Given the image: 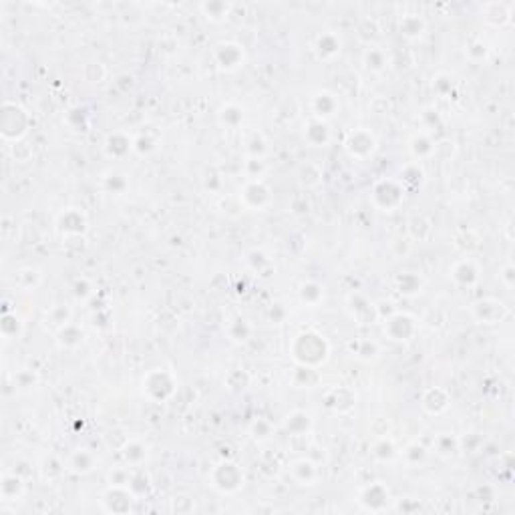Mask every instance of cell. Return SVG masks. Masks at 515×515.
<instances>
[{
  "label": "cell",
  "instance_id": "cell-1",
  "mask_svg": "<svg viewBox=\"0 0 515 515\" xmlns=\"http://www.w3.org/2000/svg\"><path fill=\"white\" fill-rule=\"evenodd\" d=\"M290 357L300 366L320 368L331 357V344L322 334L306 331V333L294 336V340L290 344Z\"/></svg>",
  "mask_w": 515,
  "mask_h": 515
},
{
  "label": "cell",
  "instance_id": "cell-2",
  "mask_svg": "<svg viewBox=\"0 0 515 515\" xmlns=\"http://www.w3.org/2000/svg\"><path fill=\"white\" fill-rule=\"evenodd\" d=\"M31 127V115L25 107L19 103L6 101L2 107V137L4 141H14L19 143L21 139L27 137Z\"/></svg>",
  "mask_w": 515,
  "mask_h": 515
},
{
  "label": "cell",
  "instance_id": "cell-3",
  "mask_svg": "<svg viewBox=\"0 0 515 515\" xmlns=\"http://www.w3.org/2000/svg\"><path fill=\"white\" fill-rule=\"evenodd\" d=\"M243 471L236 461H219L210 473V485L219 493H236L243 487Z\"/></svg>",
  "mask_w": 515,
  "mask_h": 515
},
{
  "label": "cell",
  "instance_id": "cell-4",
  "mask_svg": "<svg viewBox=\"0 0 515 515\" xmlns=\"http://www.w3.org/2000/svg\"><path fill=\"white\" fill-rule=\"evenodd\" d=\"M370 200H372V206L379 208L381 212H394L405 200V185L396 180L385 178L374 183Z\"/></svg>",
  "mask_w": 515,
  "mask_h": 515
},
{
  "label": "cell",
  "instance_id": "cell-5",
  "mask_svg": "<svg viewBox=\"0 0 515 515\" xmlns=\"http://www.w3.org/2000/svg\"><path fill=\"white\" fill-rule=\"evenodd\" d=\"M178 391V381L169 370L163 368H155L152 372H147V376L143 379V394H147L153 403H163L173 393Z\"/></svg>",
  "mask_w": 515,
  "mask_h": 515
},
{
  "label": "cell",
  "instance_id": "cell-6",
  "mask_svg": "<svg viewBox=\"0 0 515 515\" xmlns=\"http://www.w3.org/2000/svg\"><path fill=\"white\" fill-rule=\"evenodd\" d=\"M240 202L243 208L252 210V212H262L270 206L272 202V189L268 187V183L260 180H248L240 189Z\"/></svg>",
  "mask_w": 515,
  "mask_h": 515
},
{
  "label": "cell",
  "instance_id": "cell-7",
  "mask_svg": "<svg viewBox=\"0 0 515 515\" xmlns=\"http://www.w3.org/2000/svg\"><path fill=\"white\" fill-rule=\"evenodd\" d=\"M213 62L219 71L234 73L245 62V51L236 40H221L213 47Z\"/></svg>",
  "mask_w": 515,
  "mask_h": 515
},
{
  "label": "cell",
  "instance_id": "cell-8",
  "mask_svg": "<svg viewBox=\"0 0 515 515\" xmlns=\"http://www.w3.org/2000/svg\"><path fill=\"white\" fill-rule=\"evenodd\" d=\"M344 149L355 159H368L379 149V141H376V137H374V133L370 129L359 127V129H355V131H350L346 135Z\"/></svg>",
  "mask_w": 515,
  "mask_h": 515
},
{
  "label": "cell",
  "instance_id": "cell-9",
  "mask_svg": "<svg viewBox=\"0 0 515 515\" xmlns=\"http://www.w3.org/2000/svg\"><path fill=\"white\" fill-rule=\"evenodd\" d=\"M346 310L350 314V318L361 324V326H366V324H374L379 318H381V312H379V306L368 300L364 296L363 292H350L346 296Z\"/></svg>",
  "mask_w": 515,
  "mask_h": 515
},
{
  "label": "cell",
  "instance_id": "cell-10",
  "mask_svg": "<svg viewBox=\"0 0 515 515\" xmlns=\"http://www.w3.org/2000/svg\"><path fill=\"white\" fill-rule=\"evenodd\" d=\"M417 331H419V324H417L415 316H411L407 312H393L385 320V334L394 342L411 340L417 334Z\"/></svg>",
  "mask_w": 515,
  "mask_h": 515
},
{
  "label": "cell",
  "instance_id": "cell-11",
  "mask_svg": "<svg viewBox=\"0 0 515 515\" xmlns=\"http://www.w3.org/2000/svg\"><path fill=\"white\" fill-rule=\"evenodd\" d=\"M389 499H391V491H389L387 485L381 483V481L366 485L363 491H361V495H359L361 507H363L364 512H370V514L387 510Z\"/></svg>",
  "mask_w": 515,
  "mask_h": 515
},
{
  "label": "cell",
  "instance_id": "cell-12",
  "mask_svg": "<svg viewBox=\"0 0 515 515\" xmlns=\"http://www.w3.org/2000/svg\"><path fill=\"white\" fill-rule=\"evenodd\" d=\"M473 318L479 322V324H497L501 322L503 318L510 316V308L499 300H481V302L473 304V310H471Z\"/></svg>",
  "mask_w": 515,
  "mask_h": 515
},
{
  "label": "cell",
  "instance_id": "cell-13",
  "mask_svg": "<svg viewBox=\"0 0 515 515\" xmlns=\"http://www.w3.org/2000/svg\"><path fill=\"white\" fill-rule=\"evenodd\" d=\"M57 230L62 236H81L87 232V215L77 208H69L57 217Z\"/></svg>",
  "mask_w": 515,
  "mask_h": 515
},
{
  "label": "cell",
  "instance_id": "cell-14",
  "mask_svg": "<svg viewBox=\"0 0 515 515\" xmlns=\"http://www.w3.org/2000/svg\"><path fill=\"white\" fill-rule=\"evenodd\" d=\"M451 278L457 286H475L479 282V266L473 258H461L453 264V268L449 270Z\"/></svg>",
  "mask_w": 515,
  "mask_h": 515
},
{
  "label": "cell",
  "instance_id": "cell-15",
  "mask_svg": "<svg viewBox=\"0 0 515 515\" xmlns=\"http://www.w3.org/2000/svg\"><path fill=\"white\" fill-rule=\"evenodd\" d=\"M333 137L331 125L324 119L318 117H310L304 123V139L312 145V147H324Z\"/></svg>",
  "mask_w": 515,
  "mask_h": 515
},
{
  "label": "cell",
  "instance_id": "cell-16",
  "mask_svg": "<svg viewBox=\"0 0 515 515\" xmlns=\"http://www.w3.org/2000/svg\"><path fill=\"white\" fill-rule=\"evenodd\" d=\"M340 51H342V40L336 32L326 31L316 36L314 53L320 61H334L340 55Z\"/></svg>",
  "mask_w": 515,
  "mask_h": 515
},
{
  "label": "cell",
  "instance_id": "cell-17",
  "mask_svg": "<svg viewBox=\"0 0 515 515\" xmlns=\"http://www.w3.org/2000/svg\"><path fill=\"white\" fill-rule=\"evenodd\" d=\"M449 405H451V396L441 387L427 389L423 393V398H421V407L429 415H441L449 409Z\"/></svg>",
  "mask_w": 515,
  "mask_h": 515
},
{
  "label": "cell",
  "instance_id": "cell-18",
  "mask_svg": "<svg viewBox=\"0 0 515 515\" xmlns=\"http://www.w3.org/2000/svg\"><path fill=\"white\" fill-rule=\"evenodd\" d=\"M288 475L298 485H314L318 479V469L310 459H296L288 465Z\"/></svg>",
  "mask_w": 515,
  "mask_h": 515
},
{
  "label": "cell",
  "instance_id": "cell-19",
  "mask_svg": "<svg viewBox=\"0 0 515 515\" xmlns=\"http://www.w3.org/2000/svg\"><path fill=\"white\" fill-rule=\"evenodd\" d=\"M338 107H340V103L333 93L318 91L312 97V117L328 121V117H333L338 111Z\"/></svg>",
  "mask_w": 515,
  "mask_h": 515
},
{
  "label": "cell",
  "instance_id": "cell-20",
  "mask_svg": "<svg viewBox=\"0 0 515 515\" xmlns=\"http://www.w3.org/2000/svg\"><path fill=\"white\" fill-rule=\"evenodd\" d=\"M105 153L113 159H121L127 153L133 152V139L123 133V131H115V133H109L107 139H105Z\"/></svg>",
  "mask_w": 515,
  "mask_h": 515
},
{
  "label": "cell",
  "instance_id": "cell-21",
  "mask_svg": "<svg viewBox=\"0 0 515 515\" xmlns=\"http://www.w3.org/2000/svg\"><path fill=\"white\" fill-rule=\"evenodd\" d=\"M27 491V485H25V479L16 473H2V479H0V495L4 501H16L25 495Z\"/></svg>",
  "mask_w": 515,
  "mask_h": 515
},
{
  "label": "cell",
  "instance_id": "cell-22",
  "mask_svg": "<svg viewBox=\"0 0 515 515\" xmlns=\"http://www.w3.org/2000/svg\"><path fill=\"white\" fill-rule=\"evenodd\" d=\"M97 465V457L89 449H75L67 459V469L79 475H87L91 473Z\"/></svg>",
  "mask_w": 515,
  "mask_h": 515
},
{
  "label": "cell",
  "instance_id": "cell-23",
  "mask_svg": "<svg viewBox=\"0 0 515 515\" xmlns=\"http://www.w3.org/2000/svg\"><path fill=\"white\" fill-rule=\"evenodd\" d=\"M409 152L411 155L419 161H424V159H431L435 152H437V143L427 135V133H415L411 139H409Z\"/></svg>",
  "mask_w": 515,
  "mask_h": 515
},
{
  "label": "cell",
  "instance_id": "cell-24",
  "mask_svg": "<svg viewBox=\"0 0 515 515\" xmlns=\"http://www.w3.org/2000/svg\"><path fill=\"white\" fill-rule=\"evenodd\" d=\"M121 455L123 459H125V463L131 469L133 467H141L145 463L147 455H149V447L143 441H139V439H131V441L125 443V447L121 449Z\"/></svg>",
  "mask_w": 515,
  "mask_h": 515
},
{
  "label": "cell",
  "instance_id": "cell-25",
  "mask_svg": "<svg viewBox=\"0 0 515 515\" xmlns=\"http://www.w3.org/2000/svg\"><path fill=\"white\" fill-rule=\"evenodd\" d=\"M357 405V394L348 389H334L326 394V407L334 409L336 413H348Z\"/></svg>",
  "mask_w": 515,
  "mask_h": 515
},
{
  "label": "cell",
  "instance_id": "cell-26",
  "mask_svg": "<svg viewBox=\"0 0 515 515\" xmlns=\"http://www.w3.org/2000/svg\"><path fill=\"white\" fill-rule=\"evenodd\" d=\"M217 121L221 123V127H228V129L240 127L243 121V107L234 101L224 103L217 111Z\"/></svg>",
  "mask_w": 515,
  "mask_h": 515
},
{
  "label": "cell",
  "instance_id": "cell-27",
  "mask_svg": "<svg viewBox=\"0 0 515 515\" xmlns=\"http://www.w3.org/2000/svg\"><path fill=\"white\" fill-rule=\"evenodd\" d=\"M348 350L352 352V357H357L359 361H364V363L376 361L379 355H381V346L374 340H370V338H361V340L350 342Z\"/></svg>",
  "mask_w": 515,
  "mask_h": 515
},
{
  "label": "cell",
  "instance_id": "cell-28",
  "mask_svg": "<svg viewBox=\"0 0 515 515\" xmlns=\"http://www.w3.org/2000/svg\"><path fill=\"white\" fill-rule=\"evenodd\" d=\"M55 334H57L59 346H61V348H67V350L79 348V346L83 344V340H85V333H83L77 324H73V322H69L67 326H62L61 331H57Z\"/></svg>",
  "mask_w": 515,
  "mask_h": 515
},
{
  "label": "cell",
  "instance_id": "cell-29",
  "mask_svg": "<svg viewBox=\"0 0 515 515\" xmlns=\"http://www.w3.org/2000/svg\"><path fill=\"white\" fill-rule=\"evenodd\" d=\"M200 10L204 12V16L208 19V21H212V23H224L228 16H230V12L234 10V4L232 2H202L200 4Z\"/></svg>",
  "mask_w": 515,
  "mask_h": 515
},
{
  "label": "cell",
  "instance_id": "cell-30",
  "mask_svg": "<svg viewBox=\"0 0 515 515\" xmlns=\"http://www.w3.org/2000/svg\"><path fill=\"white\" fill-rule=\"evenodd\" d=\"M312 427V417L304 411H294L284 419V429L290 435H306Z\"/></svg>",
  "mask_w": 515,
  "mask_h": 515
},
{
  "label": "cell",
  "instance_id": "cell-31",
  "mask_svg": "<svg viewBox=\"0 0 515 515\" xmlns=\"http://www.w3.org/2000/svg\"><path fill=\"white\" fill-rule=\"evenodd\" d=\"M394 286H396V290H398L403 296H415V294L421 292L423 282H421V278H419L417 274L403 272L394 278Z\"/></svg>",
  "mask_w": 515,
  "mask_h": 515
},
{
  "label": "cell",
  "instance_id": "cell-32",
  "mask_svg": "<svg viewBox=\"0 0 515 515\" xmlns=\"http://www.w3.org/2000/svg\"><path fill=\"white\" fill-rule=\"evenodd\" d=\"M424 29H427L424 21L421 16H417V14H407V16H403L400 23H398V31H400V34H403L405 38H411V40L421 38Z\"/></svg>",
  "mask_w": 515,
  "mask_h": 515
},
{
  "label": "cell",
  "instance_id": "cell-33",
  "mask_svg": "<svg viewBox=\"0 0 515 515\" xmlns=\"http://www.w3.org/2000/svg\"><path fill=\"white\" fill-rule=\"evenodd\" d=\"M298 296L302 304H308L310 308H316L320 302H324V286H320L318 282H304L298 290Z\"/></svg>",
  "mask_w": 515,
  "mask_h": 515
},
{
  "label": "cell",
  "instance_id": "cell-34",
  "mask_svg": "<svg viewBox=\"0 0 515 515\" xmlns=\"http://www.w3.org/2000/svg\"><path fill=\"white\" fill-rule=\"evenodd\" d=\"M226 334H228V338L232 340V342H238V344H242L245 342L250 336H252V324L245 320V318H232L230 322H228V326H226Z\"/></svg>",
  "mask_w": 515,
  "mask_h": 515
},
{
  "label": "cell",
  "instance_id": "cell-35",
  "mask_svg": "<svg viewBox=\"0 0 515 515\" xmlns=\"http://www.w3.org/2000/svg\"><path fill=\"white\" fill-rule=\"evenodd\" d=\"M318 383H320L318 368H310V366L296 364V368H294V385L298 389H314Z\"/></svg>",
  "mask_w": 515,
  "mask_h": 515
},
{
  "label": "cell",
  "instance_id": "cell-36",
  "mask_svg": "<svg viewBox=\"0 0 515 515\" xmlns=\"http://www.w3.org/2000/svg\"><path fill=\"white\" fill-rule=\"evenodd\" d=\"M364 67L368 69V71H372V73H381V71H385L387 69V64H389V57H387V53L381 49V47H368L366 51H364Z\"/></svg>",
  "mask_w": 515,
  "mask_h": 515
},
{
  "label": "cell",
  "instance_id": "cell-37",
  "mask_svg": "<svg viewBox=\"0 0 515 515\" xmlns=\"http://www.w3.org/2000/svg\"><path fill=\"white\" fill-rule=\"evenodd\" d=\"M372 455L379 459V461H393L396 459L400 451L396 449L394 441L389 437V435H383L374 445H372Z\"/></svg>",
  "mask_w": 515,
  "mask_h": 515
},
{
  "label": "cell",
  "instance_id": "cell-38",
  "mask_svg": "<svg viewBox=\"0 0 515 515\" xmlns=\"http://www.w3.org/2000/svg\"><path fill=\"white\" fill-rule=\"evenodd\" d=\"M433 449L437 451V455H441V457H451L459 449V439L453 437L451 433H441V435L435 437Z\"/></svg>",
  "mask_w": 515,
  "mask_h": 515
},
{
  "label": "cell",
  "instance_id": "cell-39",
  "mask_svg": "<svg viewBox=\"0 0 515 515\" xmlns=\"http://www.w3.org/2000/svg\"><path fill=\"white\" fill-rule=\"evenodd\" d=\"M47 322H51V326L57 331H61L62 326H67L71 322V308L67 306H55L47 312Z\"/></svg>",
  "mask_w": 515,
  "mask_h": 515
},
{
  "label": "cell",
  "instance_id": "cell-40",
  "mask_svg": "<svg viewBox=\"0 0 515 515\" xmlns=\"http://www.w3.org/2000/svg\"><path fill=\"white\" fill-rule=\"evenodd\" d=\"M21 333H23V320H19L16 314L6 312L4 318H2V336H4V340L19 338Z\"/></svg>",
  "mask_w": 515,
  "mask_h": 515
},
{
  "label": "cell",
  "instance_id": "cell-41",
  "mask_svg": "<svg viewBox=\"0 0 515 515\" xmlns=\"http://www.w3.org/2000/svg\"><path fill=\"white\" fill-rule=\"evenodd\" d=\"M245 262L250 264V268H252L254 272H258V274H264L266 268H270V266H272L270 258H268L264 252H260V250H252V252L245 256ZM264 276H266V274H264Z\"/></svg>",
  "mask_w": 515,
  "mask_h": 515
},
{
  "label": "cell",
  "instance_id": "cell-42",
  "mask_svg": "<svg viewBox=\"0 0 515 515\" xmlns=\"http://www.w3.org/2000/svg\"><path fill=\"white\" fill-rule=\"evenodd\" d=\"M40 471H43L45 479H49V473H53V481H57L62 473L67 471V463H64V461H59L57 457H47V459L43 461Z\"/></svg>",
  "mask_w": 515,
  "mask_h": 515
},
{
  "label": "cell",
  "instance_id": "cell-43",
  "mask_svg": "<svg viewBox=\"0 0 515 515\" xmlns=\"http://www.w3.org/2000/svg\"><path fill=\"white\" fill-rule=\"evenodd\" d=\"M250 433H252V437L256 441H268L272 437V423L266 421V419H256L252 429H250Z\"/></svg>",
  "mask_w": 515,
  "mask_h": 515
},
{
  "label": "cell",
  "instance_id": "cell-44",
  "mask_svg": "<svg viewBox=\"0 0 515 515\" xmlns=\"http://www.w3.org/2000/svg\"><path fill=\"white\" fill-rule=\"evenodd\" d=\"M36 383H38V374L32 372L31 368H23L14 374V385L21 389H31Z\"/></svg>",
  "mask_w": 515,
  "mask_h": 515
},
{
  "label": "cell",
  "instance_id": "cell-45",
  "mask_svg": "<svg viewBox=\"0 0 515 515\" xmlns=\"http://www.w3.org/2000/svg\"><path fill=\"white\" fill-rule=\"evenodd\" d=\"M73 294L79 298V300H87L89 296H93V286L91 282L87 278H77L73 282Z\"/></svg>",
  "mask_w": 515,
  "mask_h": 515
},
{
  "label": "cell",
  "instance_id": "cell-46",
  "mask_svg": "<svg viewBox=\"0 0 515 515\" xmlns=\"http://www.w3.org/2000/svg\"><path fill=\"white\" fill-rule=\"evenodd\" d=\"M105 187H107L109 191L121 195L123 191L127 189V180H125L123 176H119V173H109V176L105 178Z\"/></svg>",
  "mask_w": 515,
  "mask_h": 515
},
{
  "label": "cell",
  "instance_id": "cell-47",
  "mask_svg": "<svg viewBox=\"0 0 515 515\" xmlns=\"http://www.w3.org/2000/svg\"><path fill=\"white\" fill-rule=\"evenodd\" d=\"M400 455H403L409 463H419V461H423L424 459L427 449H424L423 445H419V443H413V445H409Z\"/></svg>",
  "mask_w": 515,
  "mask_h": 515
},
{
  "label": "cell",
  "instance_id": "cell-48",
  "mask_svg": "<svg viewBox=\"0 0 515 515\" xmlns=\"http://www.w3.org/2000/svg\"><path fill=\"white\" fill-rule=\"evenodd\" d=\"M475 53H479V59H485V57H487V47H485L483 43H473V45L467 49V55L473 57Z\"/></svg>",
  "mask_w": 515,
  "mask_h": 515
}]
</instances>
